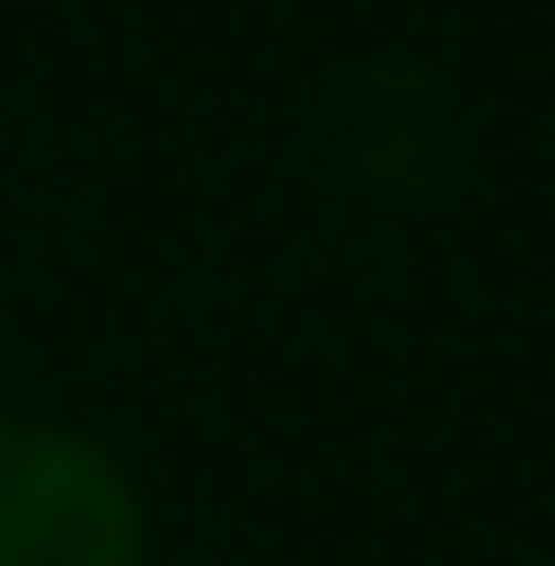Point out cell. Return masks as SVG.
<instances>
[{
    "label": "cell",
    "mask_w": 555,
    "mask_h": 566,
    "mask_svg": "<svg viewBox=\"0 0 555 566\" xmlns=\"http://www.w3.org/2000/svg\"><path fill=\"white\" fill-rule=\"evenodd\" d=\"M0 566H139V497L93 440L0 417Z\"/></svg>",
    "instance_id": "cell-1"
}]
</instances>
